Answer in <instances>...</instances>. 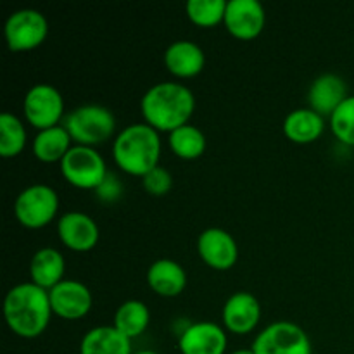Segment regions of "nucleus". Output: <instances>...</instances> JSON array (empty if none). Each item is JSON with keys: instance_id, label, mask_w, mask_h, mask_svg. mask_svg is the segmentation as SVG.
Returning a JSON list of instances; mask_svg holds the SVG:
<instances>
[{"instance_id": "7ed1b4c3", "label": "nucleus", "mask_w": 354, "mask_h": 354, "mask_svg": "<svg viewBox=\"0 0 354 354\" xmlns=\"http://www.w3.org/2000/svg\"><path fill=\"white\" fill-rule=\"evenodd\" d=\"M114 162L131 176H145L159 166L161 138L147 123H131L113 142Z\"/></svg>"}, {"instance_id": "1a4fd4ad", "label": "nucleus", "mask_w": 354, "mask_h": 354, "mask_svg": "<svg viewBox=\"0 0 354 354\" xmlns=\"http://www.w3.org/2000/svg\"><path fill=\"white\" fill-rule=\"evenodd\" d=\"M23 114L38 131L57 127L59 121L64 120V99L55 86L37 83L24 95Z\"/></svg>"}, {"instance_id": "f257e3e1", "label": "nucleus", "mask_w": 354, "mask_h": 354, "mask_svg": "<svg viewBox=\"0 0 354 354\" xmlns=\"http://www.w3.org/2000/svg\"><path fill=\"white\" fill-rule=\"evenodd\" d=\"M48 290L35 286L33 282L17 283L7 292L3 299V317L12 334L23 339H37L47 330L50 317Z\"/></svg>"}, {"instance_id": "cd10ccee", "label": "nucleus", "mask_w": 354, "mask_h": 354, "mask_svg": "<svg viewBox=\"0 0 354 354\" xmlns=\"http://www.w3.org/2000/svg\"><path fill=\"white\" fill-rule=\"evenodd\" d=\"M142 185H144L145 192L151 194V196H166L173 187V176L168 169L158 166V168L149 171L145 176H142Z\"/></svg>"}, {"instance_id": "c85d7f7f", "label": "nucleus", "mask_w": 354, "mask_h": 354, "mask_svg": "<svg viewBox=\"0 0 354 354\" xmlns=\"http://www.w3.org/2000/svg\"><path fill=\"white\" fill-rule=\"evenodd\" d=\"M121 192H123V185H121V182L118 180V176L111 175L109 173V175L106 176V180L100 183L99 189L95 190V196L99 197L100 201H104V203H116V201L121 197Z\"/></svg>"}, {"instance_id": "0eeeda50", "label": "nucleus", "mask_w": 354, "mask_h": 354, "mask_svg": "<svg viewBox=\"0 0 354 354\" xmlns=\"http://www.w3.org/2000/svg\"><path fill=\"white\" fill-rule=\"evenodd\" d=\"M251 349L254 354H313L306 332L299 325L286 320L263 328Z\"/></svg>"}, {"instance_id": "6ab92c4d", "label": "nucleus", "mask_w": 354, "mask_h": 354, "mask_svg": "<svg viewBox=\"0 0 354 354\" xmlns=\"http://www.w3.org/2000/svg\"><path fill=\"white\" fill-rule=\"evenodd\" d=\"M283 135L294 144H313L325 130L324 116L310 107H299L290 111L283 120Z\"/></svg>"}, {"instance_id": "bb28decb", "label": "nucleus", "mask_w": 354, "mask_h": 354, "mask_svg": "<svg viewBox=\"0 0 354 354\" xmlns=\"http://www.w3.org/2000/svg\"><path fill=\"white\" fill-rule=\"evenodd\" d=\"M332 133L339 142L354 147V95H349L330 116Z\"/></svg>"}, {"instance_id": "7c9ffc66", "label": "nucleus", "mask_w": 354, "mask_h": 354, "mask_svg": "<svg viewBox=\"0 0 354 354\" xmlns=\"http://www.w3.org/2000/svg\"><path fill=\"white\" fill-rule=\"evenodd\" d=\"M133 354H159V353L149 351V349H144V351H138V353H133Z\"/></svg>"}, {"instance_id": "4be33fe9", "label": "nucleus", "mask_w": 354, "mask_h": 354, "mask_svg": "<svg viewBox=\"0 0 354 354\" xmlns=\"http://www.w3.org/2000/svg\"><path fill=\"white\" fill-rule=\"evenodd\" d=\"M73 138L69 137L68 130L62 124L57 127L47 128L35 135L33 144V154L38 161L41 162H61L64 156L68 154L69 149L73 147Z\"/></svg>"}, {"instance_id": "5701e85b", "label": "nucleus", "mask_w": 354, "mask_h": 354, "mask_svg": "<svg viewBox=\"0 0 354 354\" xmlns=\"http://www.w3.org/2000/svg\"><path fill=\"white\" fill-rule=\"evenodd\" d=\"M149 324H151V311H149L147 304L138 299H130L120 304L114 313L113 327L133 341L135 337L147 330Z\"/></svg>"}, {"instance_id": "ddd939ff", "label": "nucleus", "mask_w": 354, "mask_h": 354, "mask_svg": "<svg viewBox=\"0 0 354 354\" xmlns=\"http://www.w3.org/2000/svg\"><path fill=\"white\" fill-rule=\"evenodd\" d=\"M227 332L213 322H196L180 332L178 349L182 354H225Z\"/></svg>"}, {"instance_id": "dca6fc26", "label": "nucleus", "mask_w": 354, "mask_h": 354, "mask_svg": "<svg viewBox=\"0 0 354 354\" xmlns=\"http://www.w3.org/2000/svg\"><path fill=\"white\" fill-rule=\"evenodd\" d=\"M348 97V85L344 80L334 73H325L311 83L308 102H310V109H313L315 113L324 118H330Z\"/></svg>"}, {"instance_id": "f3484780", "label": "nucleus", "mask_w": 354, "mask_h": 354, "mask_svg": "<svg viewBox=\"0 0 354 354\" xmlns=\"http://www.w3.org/2000/svg\"><path fill=\"white\" fill-rule=\"evenodd\" d=\"M206 64L204 50L190 40H176L165 50V66L171 75L178 78H194Z\"/></svg>"}, {"instance_id": "f03ea898", "label": "nucleus", "mask_w": 354, "mask_h": 354, "mask_svg": "<svg viewBox=\"0 0 354 354\" xmlns=\"http://www.w3.org/2000/svg\"><path fill=\"white\" fill-rule=\"evenodd\" d=\"M140 111L149 127L171 133L190 121L196 111V97L192 90L182 83L161 82L144 93Z\"/></svg>"}, {"instance_id": "a878e982", "label": "nucleus", "mask_w": 354, "mask_h": 354, "mask_svg": "<svg viewBox=\"0 0 354 354\" xmlns=\"http://www.w3.org/2000/svg\"><path fill=\"white\" fill-rule=\"evenodd\" d=\"M227 0H189L185 6L187 17L201 28H213L223 23Z\"/></svg>"}, {"instance_id": "f8f14e48", "label": "nucleus", "mask_w": 354, "mask_h": 354, "mask_svg": "<svg viewBox=\"0 0 354 354\" xmlns=\"http://www.w3.org/2000/svg\"><path fill=\"white\" fill-rule=\"evenodd\" d=\"M50 306L55 317L62 320H80L92 310L93 297L88 287L78 280H62L48 290Z\"/></svg>"}, {"instance_id": "39448f33", "label": "nucleus", "mask_w": 354, "mask_h": 354, "mask_svg": "<svg viewBox=\"0 0 354 354\" xmlns=\"http://www.w3.org/2000/svg\"><path fill=\"white\" fill-rule=\"evenodd\" d=\"M59 211V196L50 185L35 183L17 194L14 201V216L30 230H38L54 221Z\"/></svg>"}, {"instance_id": "393cba45", "label": "nucleus", "mask_w": 354, "mask_h": 354, "mask_svg": "<svg viewBox=\"0 0 354 354\" xmlns=\"http://www.w3.org/2000/svg\"><path fill=\"white\" fill-rule=\"evenodd\" d=\"M28 142L26 127L12 113L0 114V156L10 159L24 151Z\"/></svg>"}, {"instance_id": "2eb2a0df", "label": "nucleus", "mask_w": 354, "mask_h": 354, "mask_svg": "<svg viewBox=\"0 0 354 354\" xmlns=\"http://www.w3.org/2000/svg\"><path fill=\"white\" fill-rule=\"evenodd\" d=\"M221 320L225 328L235 335H245L258 327L261 320V304L249 292L232 294L223 304Z\"/></svg>"}, {"instance_id": "a211bd4d", "label": "nucleus", "mask_w": 354, "mask_h": 354, "mask_svg": "<svg viewBox=\"0 0 354 354\" xmlns=\"http://www.w3.org/2000/svg\"><path fill=\"white\" fill-rule=\"evenodd\" d=\"M147 283L158 296L176 297L185 290L187 273L175 259L162 258L149 266Z\"/></svg>"}, {"instance_id": "20e7f679", "label": "nucleus", "mask_w": 354, "mask_h": 354, "mask_svg": "<svg viewBox=\"0 0 354 354\" xmlns=\"http://www.w3.org/2000/svg\"><path fill=\"white\" fill-rule=\"evenodd\" d=\"M62 127L76 145L95 147L106 144L116 130V118L113 111L100 104H85L73 109L62 120Z\"/></svg>"}, {"instance_id": "4468645a", "label": "nucleus", "mask_w": 354, "mask_h": 354, "mask_svg": "<svg viewBox=\"0 0 354 354\" xmlns=\"http://www.w3.org/2000/svg\"><path fill=\"white\" fill-rule=\"evenodd\" d=\"M57 234L62 244L75 252H88L100 237L95 220L82 211H69L57 220Z\"/></svg>"}, {"instance_id": "9d476101", "label": "nucleus", "mask_w": 354, "mask_h": 354, "mask_svg": "<svg viewBox=\"0 0 354 354\" xmlns=\"http://www.w3.org/2000/svg\"><path fill=\"white\" fill-rule=\"evenodd\" d=\"M265 7L258 0H227L223 24L232 37L252 40L265 30Z\"/></svg>"}, {"instance_id": "9b49d317", "label": "nucleus", "mask_w": 354, "mask_h": 354, "mask_svg": "<svg viewBox=\"0 0 354 354\" xmlns=\"http://www.w3.org/2000/svg\"><path fill=\"white\" fill-rule=\"evenodd\" d=\"M197 252L209 268L227 272L239 259V245L227 230L218 227L206 228L197 239Z\"/></svg>"}, {"instance_id": "423d86ee", "label": "nucleus", "mask_w": 354, "mask_h": 354, "mask_svg": "<svg viewBox=\"0 0 354 354\" xmlns=\"http://www.w3.org/2000/svg\"><path fill=\"white\" fill-rule=\"evenodd\" d=\"M61 173L69 185L83 190H97L109 175L100 152L85 145H73L61 161Z\"/></svg>"}, {"instance_id": "6e6552de", "label": "nucleus", "mask_w": 354, "mask_h": 354, "mask_svg": "<svg viewBox=\"0 0 354 354\" xmlns=\"http://www.w3.org/2000/svg\"><path fill=\"white\" fill-rule=\"evenodd\" d=\"M10 52H26L40 47L48 35L47 17L37 9L14 10L3 26Z\"/></svg>"}, {"instance_id": "aec40b11", "label": "nucleus", "mask_w": 354, "mask_h": 354, "mask_svg": "<svg viewBox=\"0 0 354 354\" xmlns=\"http://www.w3.org/2000/svg\"><path fill=\"white\" fill-rule=\"evenodd\" d=\"M64 256L54 248H41L30 261V277L35 286L45 290L54 289L64 280Z\"/></svg>"}, {"instance_id": "b1692460", "label": "nucleus", "mask_w": 354, "mask_h": 354, "mask_svg": "<svg viewBox=\"0 0 354 354\" xmlns=\"http://www.w3.org/2000/svg\"><path fill=\"white\" fill-rule=\"evenodd\" d=\"M168 144L176 158L192 161V159L201 158L204 154L207 147V138L201 128L187 123L169 133Z\"/></svg>"}, {"instance_id": "412c9836", "label": "nucleus", "mask_w": 354, "mask_h": 354, "mask_svg": "<svg viewBox=\"0 0 354 354\" xmlns=\"http://www.w3.org/2000/svg\"><path fill=\"white\" fill-rule=\"evenodd\" d=\"M80 354H133L131 339L113 325L90 328L80 342Z\"/></svg>"}, {"instance_id": "c756f323", "label": "nucleus", "mask_w": 354, "mask_h": 354, "mask_svg": "<svg viewBox=\"0 0 354 354\" xmlns=\"http://www.w3.org/2000/svg\"><path fill=\"white\" fill-rule=\"evenodd\" d=\"M232 354H254V351L252 349H237V351Z\"/></svg>"}]
</instances>
